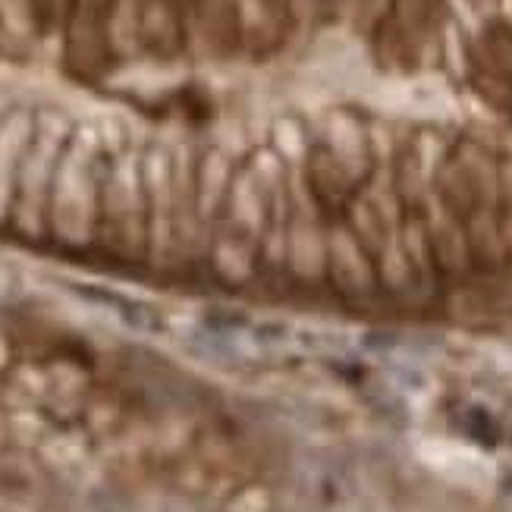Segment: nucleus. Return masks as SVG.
<instances>
[{"label": "nucleus", "mask_w": 512, "mask_h": 512, "mask_svg": "<svg viewBox=\"0 0 512 512\" xmlns=\"http://www.w3.org/2000/svg\"><path fill=\"white\" fill-rule=\"evenodd\" d=\"M327 239L330 227L318 198H311V189L302 176L289 180V233H286V271L302 283L327 277Z\"/></svg>", "instance_id": "nucleus-1"}, {"label": "nucleus", "mask_w": 512, "mask_h": 512, "mask_svg": "<svg viewBox=\"0 0 512 512\" xmlns=\"http://www.w3.org/2000/svg\"><path fill=\"white\" fill-rule=\"evenodd\" d=\"M374 261L371 252L362 246V239L355 236L352 227L333 224L327 239V277L333 286L343 289L346 296H365L374 286Z\"/></svg>", "instance_id": "nucleus-2"}]
</instances>
